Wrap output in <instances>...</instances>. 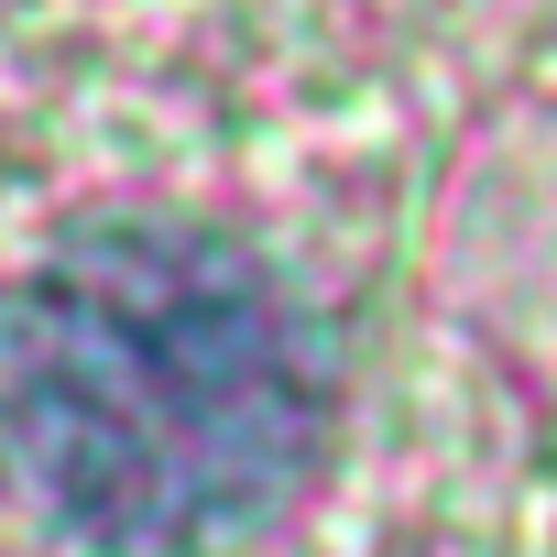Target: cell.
Masks as SVG:
<instances>
[{
  "mask_svg": "<svg viewBox=\"0 0 557 557\" xmlns=\"http://www.w3.org/2000/svg\"><path fill=\"white\" fill-rule=\"evenodd\" d=\"M318 448V318L208 230H88L0 318V459L88 557H219Z\"/></svg>",
  "mask_w": 557,
  "mask_h": 557,
  "instance_id": "1",
  "label": "cell"
}]
</instances>
